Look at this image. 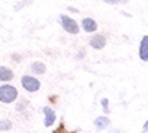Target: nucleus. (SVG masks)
Returning <instances> with one entry per match:
<instances>
[{
  "label": "nucleus",
  "instance_id": "5",
  "mask_svg": "<svg viewBox=\"0 0 148 133\" xmlns=\"http://www.w3.org/2000/svg\"><path fill=\"white\" fill-rule=\"evenodd\" d=\"M42 111H44V114H45V120H44V124L47 126V127H49V126H52L54 124V121H55V111L51 109V107H44L42 109Z\"/></svg>",
  "mask_w": 148,
  "mask_h": 133
},
{
  "label": "nucleus",
  "instance_id": "4",
  "mask_svg": "<svg viewBox=\"0 0 148 133\" xmlns=\"http://www.w3.org/2000/svg\"><path fill=\"white\" fill-rule=\"evenodd\" d=\"M90 46L95 49H103L106 46V38L103 35H95L90 39Z\"/></svg>",
  "mask_w": 148,
  "mask_h": 133
},
{
  "label": "nucleus",
  "instance_id": "13",
  "mask_svg": "<svg viewBox=\"0 0 148 133\" xmlns=\"http://www.w3.org/2000/svg\"><path fill=\"white\" fill-rule=\"evenodd\" d=\"M102 104H103V107H105V111H108V100H106V98L102 100Z\"/></svg>",
  "mask_w": 148,
  "mask_h": 133
},
{
  "label": "nucleus",
  "instance_id": "3",
  "mask_svg": "<svg viewBox=\"0 0 148 133\" xmlns=\"http://www.w3.org/2000/svg\"><path fill=\"white\" fill-rule=\"evenodd\" d=\"M22 87H23L26 91H29V93H35V91L39 90L41 83H39L38 78H35V77H32V75H23V77H22Z\"/></svg>",
  "mask_w": 148,
  "mask_h": 133
},
{
  "label": "nucleus",
  "instance_id": "6",
  "mask_svg": "<svg viewBox=\"0 0 148 133\" xmlns=\"http://www.w3.org/2000/svg\"><path fill=\"white\" fill-rule=\"evenodd\" d=\"M139 58L142 61H148V36L145 35L141 41V46H139Z\"/></svg>",
  "mask_w": 148,
  "mask_h": 133
},
{
  "label": "nucleus",
  "instance_id": "11",
  "mask_svg": "<svg viewBox=\"0 0 148 133\" xmlns=\"http://www.w3.org/2000/svg\"><path fill=\"white\" fill-rule=\"evenodd\" d=\"M12 127L10 121L9 120H3V121H0V130H9Z\"/></svg>",
  "mask_w": 148,
  "mask_h": 133
},
{
  "label": "nucleus",
  "instance_id": "10",
  "mask_svg": "<svg viewBox=\"0 0 148 133\" xmlns=\"http://www.w3.org/2000/svg\"><path fill=\"white\" fill-rule=\"evenodd\" d=\"M31 70H32L34 73H36V74H44L47 68H45V64H44V62H39V61H36V62H34V64H32Z\"/></svg>",
  "mask_w": 148,
  "mask_h": 133
},
{
  "label": "nucleus",
  "instance_id": "7",
  "mask_svg": "<svg viewBox=\"0 0 148 133\" xmlns=\"http://www.w3.org/2000/svg\"><path fill=\"white\" fill-rule=\"evenodd\" d=\"M82 26L86 32H95L97 29V23L92 19V18H84L82 22Z\"/></svg>",
  "mask_w": 148,
  "mask_h": 133
},
{
  "label": "nucleus",
  "instance_id": "1",
  "mask_svg": "<svg viewBox=\"0 0 148 133\" xmlns=\"http://www.w3.org/2000/svg\"><path fill=\"white\" fill-rule=\"evenodd\" d=\"M16 98H18V90L13 86H9V84L0 86V101H2V103L10 104Z\"/></svg>",
  "mask_w": 148,
  "mask_h": 133
},
{
  "label": "nucleus",
  "instance_id": "12",
  "mask_svg": "<svg viewBox=\"0 0 148 133\" xmlns=\"http://www.w3.org/2000/svg\"><path fill=\"white\" fill-rule=\"evenodd\" d=\"M105 3H109V5H125V3H128V0H105Z\"/></svg>",
  "mask_w": 148,
  "mask_h": 133
},
{
  "label": "nucleus",
  "instance_id": "2",
  "mask_svg": "<svg viewBox=\"0 0 148 133\" xmlns=\"http://www.w3.org/2000/svg\"><path fill=\"white\" fill-rule=\"evenodd\" d=\"M60 25L62 26V29H65V32H68V33H79V31H80V28H79V25H77V22L74 20V19H71L70 16H67V15H61L60 16Z\"/></svg>",
  "mask_w": 148,
  "mask_h": 133
},
{
  "label": "nucleus",
  "instance_id": "9",
  "mask_svg": "<svg viewBox=\"0 0 148 133\" xmlns=\"http://www.w3.org/2000/svg\"><path fill=\"white\" fill-rule=\"evenodd\" d=\"M109 124H110V121H109V119L105 117V116L97 117V119L95 120V126H96L97 129H105V127H108Z\"/></svg>",
  "mask_w": 148,
  "mask_h": 133
},
{
  "label": "nucleus",
  "instance_id": "8",
  "mask_svg": "<svg viewBox=\"0 0 148 133\" xmlns=\"http://www.w3.org/2000/svg\"><path fill=\"white\" fill-rule=\"evenodd\" d=\"M13 80V71L8 66H0V81H10Z\"/></svg>",
  "mask_w": 148,
  "mask_h": 133
}]
</instances>
